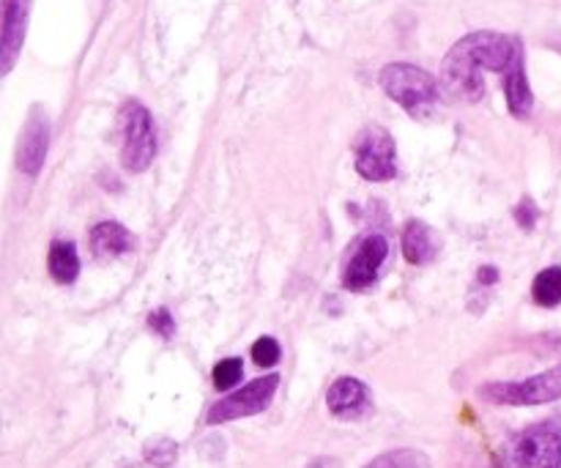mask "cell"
Masks as SVG:
<instances>
[{"label": "cell", "mask_w": 561, "mask_h": 468, "mask_svg": "<svg viewBox=\"0 0 561 468\" xmlns=\"http://www.w3.org/2000/svg\"><path fill=\"white\" fill-rule=\"evenodd\" d=\"M157 157V132L151 113L140 102L121 107V162L129 173H142Z\"/></svg>", "instance_id": "cell-4"}, {"label": "cell", "mask_w": 561, "mask_h": 468, "mask_svg": "<svg viewBox=\"0 0 561 468\" xmlns=\"http://www.w3.org/2000/svg\"><path fill=\"white\" fill-rule=\"evenodd\" d=\"M438 252V236L433 233L431 225H425L422 219H411L403 230V255L405 261L422 266V263H431Z\"/></svg>", "instance_id": "cell-12"}, {"label": "cell", "mask_w": 561, "mask_h": 468, "mask_svg": "<svg viewBox=\"0 0 561 468\" xmlns=\"http://www.w3.org/2000/svg\"><path fill=\"white\" fill-rule=\"evenodd\" d=\"M31 16V0H3V33H0V71L9 75L22 53Z\"/></svg>", "instance_id": "cell-10"}, {"label": "cell", "mask_w": 561, "mask_h": 468, "mask_svg": "<svg viewBox=\"0 0 561 468\" xmlns=\"http://www.w3.org/2000/svg\"><path fill=\"white\" fill-rule=\"evenodd\" d=\"M381 88L392 102L409 110L411 115H422L438 102V82L431 71L414 64H389L381 71Z\"/></svg>", "instance_id": "cell-3"}, {"label": "cell", "mask_w": 561, "mask_h": 468, "mask_svg": "<svg viewBox=\"0 0 561 468\" xmlns=\"http://www.w3.org/2000/svg\"><path fill=\"white\" fill-rule=\"evenodd\" d=\"M504 93H507L510 113L518 115V118H526L535 107V96H531L529 80H526V66L524 58L513 66V69L504 75Z\"/></svg>", "instance_id": "cell-14"}, {"label": "cell", "mask_w": 561, "mask_h": 468, "mask_svg": "<svg viewBox=\"0 0 561 468\" xmlns=\"http://www.w3.org/2000/svg\"><path fill=\"white\" fill-rule=\"evenodd\" d=\"M47 269H49V277L60 285H69L75 283L77 274H80V258H77V250L71 241H53L49 247V255H47Z\"/></svg>", "instance_id": "cell-15"}, {"label": "cell", "mask_w": 561, "mask_h": 468, "mask_svg": "<svg viewBox=\"0 0 561 468\" xmlns=\"http://www.w3.org/2000/svg\"><path fill=\"white\" fill-rule=\"evenodd\" d=\"M241 376H244V365H241V359L230 356V359H222L214 367V387L219 392H228V389H233L241 381Z\"/></svg>", "instance_id": "cell-18"}, {"label": "cell", "mask_w": 561, "mask_h": 468, "mask_svg": "<svg viewBox=\"0 0 561 468\" xmlns=\"http://www.w3.org/2000/svg\"><path fill=\"white\" fill-rule=\"evenodd\" d=\"M491 468H561V433L553 425H535L510 438Z\"/></svg>", "instance_id": "cell-2"}, {"label": "cell", "mask_w": 561, "mask_h": 468, "mask_svg": "<svg viewBox=\"0 0 561 468\" xmlns=\"http://www.w3.org/2000/svg\"><path fill=\"white\" fill-rule=\"evenodd\" d=\"M389 244L383 236L370 233L362 236L354 244V250L348 252V261H345L343 269V285L348 290H365L370 288L378 279V272H381V263L387 258Z\"/></svg>", "instance_id": "cell-8"}, {"label": "cell", "mask_w": 561, "mask_h": 468, "mask_svg": "<svg viewBox=\"0 0 561 468\" xmlns=\"http://www.w3.org/2000/svg\"><path fill=\"white\" fill-rule=\"evenodd\" d=\"M307 468H343V464H340L337 458H318V460H312Z\"/></svg>", "instance_id": "cell-22"}, {"label": "cell", "mask_w": 561, "mask_h": 468, "mask_svg": "<svg viewBox=\"0 0 561 468\" xmlns=\"http://www.w3.org/2000/svg\"><path fill=\"white\" fill-rule=\"evenodd\" d=\"M365 468H431V458L420 449H392V453L378 455Z\"/></svg>", "instance_id": "cell-17"}, {"label": "cell", "mask_w": 561, "mask_h": 468, "mask_svg": "<svg viewBox=\"0 0 561 468\" xmlns=\"http://www.w3.org/2000/svg\"><path fill=\"white\" fill-rule=\"evenodd\" d=\"M531 296H535V301L540 307L561 305V266H551L537 274Z\"/></svg>", "instance_id": "cell-16"}, {"label": "cell", "mask_w": 561, "mask_h": 468, "mask_svg": "<svg viewBox=\"0 0 561 468\" xmlns=\"http://www.w3.org/2000/svg\"><path fill=\"white\" fill-rule=\"evenodd\" d=\"M131 233L118 222H102L91 230V250L99 261H113L131 250Z\"/></svg>", "instance_id": "cell-13"}, {"label": "cell", "mask_w": 561, "mask_h": 468, "mask_svg": "<svg viewBox=\"0 0 561 468\" xmlns=\"http://www.w3.org/2000/svg\"><path fill=\"white\" fill-rule=\"evenodd\" d=\"M148 327H151L157 334H162V338H173V332H175V323H173V318H170L168 307H159V310H153L151 318H148Z\"/></svg>", "instance_id": "cell-21"}, {"label": "cell", "mask_w": 561, "mask_h": 468, "mask_svg": "<svg viewBox=\"0 0 561 468\" xmlns=\"http://www.w3.org/2000/svg\"><path fill=\"white\" fill-rule=\"evenodd\" d=\"M175 458H179V447L170 438H153V442L146 444V460L151 466L164 468L173 464Z\"/></svg>", "instance_id": "cell-19"}, {"label": "cell", "mask_w": 561, "mask_h": 468, "mask_svg": "<svg viewBox=\"0 0 561 468\" xmlns=\"http://www.w3.org/2000/svg\"><path fill=\"white\" fill-rule=\"evenodd\" d=\"M520 58H524L520 38L493 31L469 33L444 58V93L455 99V102H480L485 96V75L482 71H502V75H507Z\"/></svg>", "instance_id": "cell-1"}, {"label": "cell", "mask_w": 561, "mask_h": 468, "mask_svg": "<svg viewBox=\"0 0 561 468\" xmlns=\"http://www.w3.org/2000/svg\"><path fill=\"white\" fill-rule=\"evenodd\" d=\"M49 148V118L42 107H33L22 129L20 148H16V168L25 175H36L47 159Z\"/></svg>", "instance_id": "cell-9"}, {"label": "cell", "mask_w": 561, "mask_h": 468, "mask_svg": "<svg viewBox=\"0 0 561 468\" xmlns=\"http://www.w3.org/2000/svg\"><path fill=\"white\" fill-rule=\"evenodd\" d=\"M496 269H482L480 272V283H496Z\"/></svg>", "instance_id": "cell-23"}, {"label": "cell", "mask_w": 561, "mask_h": 468, "mask_svg": "<svg viewBox=\"0 0 561 468\" xmlns=\"http://www.w3.org/2000/svg\"><path fill=\"white\" fill-rule=\"evenodd\" d=\"M480 398L496 406H542L561 398V365L526 381H496L480 387Z\"/></svg>", "instance_id": "cell-5"}, {"label": "cell", "mask_w": 561, "mask_h": 468, "mask_svg": "<svg viewBox=\"0 0 561 468\" xmlns=\"http://www.w3.org/2000/svg\"><path fill=\"white\" fill-rule=\"evenodd\" d=\"M279 356H283V351H279V343L274 338H261L252 345V359H255L257 367H274Z\"/></svg>", "instance_id": "cell-20"}, {"label": "cell", "mask_w": 561, "mask_h": 468, "mask_svg": "<svg viewBox=\"0 0 561 468\" xmlns=\"http://www.w3.org/2000/svg\"><path fill=\"white\" fill-rule=\"evenodd\" d=\"M279 387V376L272 373V376H263L250 381L247 387L236 389L233 395L222 398L219 403L211 406L208 411V425H222V422L244 420V416H255L261 411L268 409V403L274 400V392Z\"/></svg>", "instance_id": "cell-7"}, {"label": "cell", "mask_w": 561, "mask_h": 468, "mask_svg": "<svg viewBox=\"0 0 561 468\" xmlns=\"http://www.w3.org/2000/svg\"><path fill=\"white\" fill-rule=\"evenodd\" d=\"M356 170L367 181H389L398 175V148L383 126H365L354 140Z\"/></svg>", "instance_id": "cell-6"}, {"label": "cell", "mask_w": 561, "mask_h": 468, "mask_svg": "<svg viewBox=\"0 0 561 468\" xmlns=\"http://www.w3.org/2000/svg\"><path fill=\"white\" fill-rule=\"evenodd\" d=\"M367 403H370V392H367V387L359 378L345 376L329 387L327 406L340 420H356L359 414H365Z\"/></svg>", "instance_id": "cell-11"}]
</instances>
